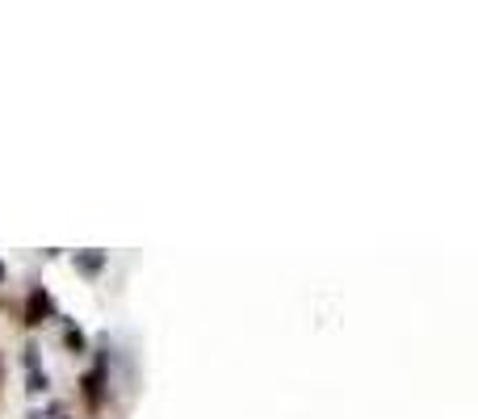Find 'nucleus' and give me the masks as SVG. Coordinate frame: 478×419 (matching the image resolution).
I'll use <instances>...</instances> for the list:
<instances>
[{
  "mask_svg": "<svg viewBox=\"0 0 478 419\" xmlns=\"http://www.w3.org/2000/svg\"><path fill=\"white\" fill-rule=\"evenodd\" d=\"M0 277H5V265H0Z\"/></svg>",
  "mask_w": 478,
  "mask_h": 419,
  "instance_id": "39448f33",
  "label": "nucleus"
},
{
  "mask_svg": "<svg viewBox=\"0 0 478 419\" xmlns=\"http://www.w3.org/2000/svg\"><path fill=\"white\" fill-rule=\"evenodd\" d=\"M46 314H50V298H46L42 289H34V294H30V306H26V323H30V327H38V323L46 319Z\"/></svg>",
  "mask_w": 478,
  "mask_h": 419,
  "instance_id": "f257e3e1",
  "label": "nucleus"
},
{
  "mask_svg": "<svg viewBox=\"0 0 478 419\" xmlns=\"http://www.w3.org/2000/svg\"><path fill=\"white\" fill-rule=\"evenodd\" d=\"M80 265H84V273H97V269H101V256H84Z\"/></svg>",
  "mask_w": 478,
  "mask_h": 419,
  "instance_id": "20e7f679",
  "label": "nucleus"
},
{
  "mask_svg": "<svg viewBox=\"0 0 478 419\" xmlns=\"http://www.w3.org/2000/svg\"><path fill=\"white\" fill-rule=\"evenodd\" d=\"M101 382H105V369L97 365V369L84 378V398H88V407H97V402H101Z\"/></svg>",
  "mask_w": 478,
  "mask_h": 419,
  "instance_id": "f03ea898",
  "label": "nucleus"
},
{
  "mask_svg": "<svg viewBox=\"0 0 478 419\" xmlns=\"http://www.w3.org/2000/svg\"><path fill=\"white\" fill-rule=\"evenodd\" d=\"M68 348H72V352H80V348H84V336H80V327H68Z\"/></svg>",
  "mask_w": 478,
  "mask_h": 419,
  "instance_id": "7ed1b4c3",
  "label": "nucleus"
}]
</instances>
